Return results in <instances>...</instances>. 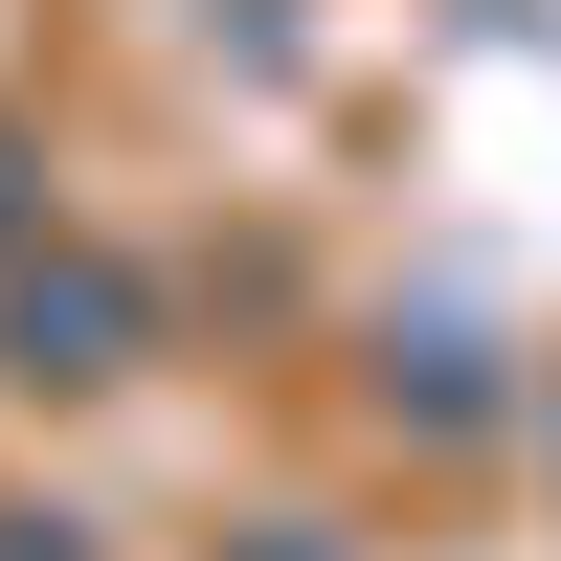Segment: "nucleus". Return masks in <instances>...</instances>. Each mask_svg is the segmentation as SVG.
I'll use <instances>...</instances> for the list:
<instances>
[{
  "label": "nucleus",
  "instance_id": "nucleus-1",
  "mask_svg": "<svg viewBox=\"0 0 561 561\" xmlns=\"http://www.w3.org/2000/svg\"><path fill=\"white\" fill-rule=\"evenodd\" d=\"M0 382H135V270H90V248L0 270Z\"/></svg>",
  "mask_w": 561,
  "mask_h": 561
},
{
  "label": "nucleus",
  "instance_id": "nucleus-2",
  "mask_svg": "<svg viewBox=\"0 0 561 561\" xmlns=\"http://www.w3.org/2000/svg\"><path fill=\"white\" fill-rule=\"evenodd\" d=\"M382 382H404V427H472V404H494V382H472V337H382Z\"/></svg>",
  "mask_w": 561,
  "mask_h": 561
},
{
  "label": "nucleus",
  "instance_id": "nucleus-3",
  "mask_svg": "<svg viewBox=\"0 0 561 561\" xmlns=\"http://www.w3.org/2000/svg\"><path fill=\"white\" fill-rule=\"evenodd\" d=\"M23 203H45V180H23V135H0V248H23Z\"/></svg>",
  "mask_w": 561,
  "mask_h": 561
}]
</instances>
